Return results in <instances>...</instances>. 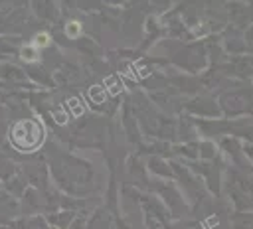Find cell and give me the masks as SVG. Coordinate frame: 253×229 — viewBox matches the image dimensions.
Listing matches in <instances>:
<instances>
[{
	"label": "cell",
	"instance_id": "6da1fadb",
	"mask_svg": "<svg viewBox=\"0 0 253 229\" xmlns=\"http://www.w3.org/2000/svg\"><path fill=\"white\" fill-rule=\"evenodd\" d=\"M10 140L16 148L24 150V152H32L36 150L42 140H43V128L38 120H32V118H26V120H20L12 126L10 130Z\"/></svg>",
	"mask_w": 253,
	"mask_h": 229
},
{
	"label": "cell",
	"instance_id": "3957f363",
	"mask_svg": "<svg viewBox=\"0 0 253 229\" xmlns=\"http://www.w3.org/2000/svg\"><path fill=\"white\" fill-rule=\"evenodd\" d=\"M91 97H93V101L101 103V101L105 99V93H103V89H99V87H93V89H91Z\"/></svg>",
	"mask_w": 253,
	"mask_h": 229
},
{
	"label": "cell",
	"instance_id": "7a4b0ae2",
	"mask_svg": "<svg viewBox=\"0 0 253 229\" xmlns=\"http://www.w3.org/2000/svg\"><path fill=\"white\" fill-rule=\"evenodd\" d=\"M105 85L109 87V93H113V95H117L121 91V81L117 77H107L105 79Z\"/></svg>",
	"mask_w": 253,
	"mask_h": 229
},
{
	"label": "cell",
	"instance_id": "5b68a950",
	"mask_svg": "<svg viewBox=\"0 0 253 229\" xmlns=\"http://www.w3.org/2000/svg\"><path fill=\"white\" fill-rule=\"evenodd\" d=\"M36 39L40 41V45H45V41H47V36H45V34H42V36H38Z\"/></svg>",
	"mask_w": 253,
	"mask_h": 229
},
{
	"label": "cell",
	"instance_id": "277c9868",
	"mask_svg": "<svg viewBox=\"0 0 253 229\" xmlns=\"http://www.w3.org/2000/svg\"><path fill=\"white\" fill-rule=\"evenodd\" d=\"M69 34L71 36H77L79 34V26L77 24H69Z\"/></svg>",
	"mask_w": 253,
	"mask_h": 229
}]
</instances>
